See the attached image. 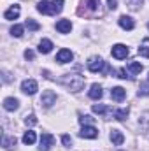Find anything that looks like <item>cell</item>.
Returning <instances> with one entry per match:
<instances>
[{"instance_id": "1", "label": "cell", "mask_w": 149, "mask_h": 151, "mask_svg": "<svg viewBox=\"0 0 149 151\" xmlns=\"http://www.w3.org/2000/svg\"><path fill=\"white\" fill-rule=\"evenodd\" d=\"M60 83L70 91H81L84 88V77L81 74H65L62 76Z\"/></svg>"}, {"instance_id": "2", "label": "cell", "mask_w": 149, "mask_h": 151, "mask_svg": "<svg viewBox=\"0 0 149 151\" xmlns=\"http://www.w3.org/2000/svg\"><path fill=\"white\" fill-rule=\"evenodd\" d=\"M104 69H105V62L100 58V56H91L90 60H88V70L90 72H104Z\"/></svg>"}, {"instance_id": "3", "label": "cell", "mask_w": 149, "mask_h": 151, "mask_svg": "<svg viewBox=\"0 0 149 151\" xmlns=\"http://www.w3.org/2000/svg\"><path fill=\"white\" fill-rule=\"evenodd\" d=\"M111 53L116 60H125V58L130 55V49H128L125 44H116V46H112Z\"/></svg>"}, {"instance_id": "4", "label": "cell", "mask_w": 149, "mask_h": 151, "mask_svg": "<svg viewBox=\"0 0 149 151\" xmlns=\"http://www.w3.org/2000/svg\"><path fill=\"white\" fill-rule=\"evenodd\" d=\"M37 90H39V84L35 79H25L21 83V91L27 93V95H35Z\"/></svg>"}, {"instance_id": "5", "label": "cell", "mask_w": 149, "mask_h": 151, "mask_svg": "<svg viewBox=\"0 0 149 151\" xmlns=\"http://www.w3.org/2000/svg\"><path fill=\"white\" fill-rule=\"evenodd\" d=\"M40 104L44 107H51L53 104H56V93L53 90H46L42 93V97H40Z\"/></svg>"}, {"instance_id": "6", "label": "cell", "mask_w": 149, "mask_h": 151, "mask_svg": "<svg viewBox=\"0 0 149 151\" xmlns=\"http://www.w3.org/2000/svg\"><path fill=\"white\" fill-rule=\"evenodd\" d=\"M79 135H81L82 139H97V137H98V130H97L93 125H82Z\"/></svg>"}, {"instance_id": "7", "label": "cell", "mask_w": 149, "mask_h": 151, "mask_svg": "<svg viewBox=\"0 0 149 151\" xmlns=\"http://www.w3.org/2000/svg\"><path fill=\"white\" fill-rule=\"evenodd\" d=\"M53 144H54V137H53L51 134L44 132V134L40 135V146H39V151H49Z\"/></svg>"}, {"instance_id": "8", "label": "cell", "mask_w": 149, "mask_h": 151, "mask_svg": "<svg viewBox=\"0 0 149 151\" xmlns=\"http://www.w3.org/2000/svg\"><path fill=\"white\" fill-rule=\"evenodd\" d=\"M37 11H39V12H42V14H49V16L58 14V12H56V9H54V4H51V2H47V0L39 2V4H37Z\"/></svg>"}, {"instance_id": "9", "label": "cell", "mask_w": 149, "mask_h": 151, "mask_svg": "<svg viewBox=\"0 0 149 151\" xmlns=\"http://www.w3.org/2000/svg\"><path fill=\"white\" fill-rule=\"evenodd\" d=\"M72 58H74V55H72V51L70 49H60L58 51V55H56V62L58 63H69V62H72Z\"/></svg>"}, {"instance_id": "10", "label": "cell", "mask_w": 149, "mask_h": 151, "mask_svg": "<svg viewBox=\"0 0 149 151\" xmlns=\"http://www.w3.org/2000/svg\"><path fill=\"white\" fill-rule=\"evenodd\" d=\"M111 97H112V100H116V102H123L125 97H126V90L121 88V86H116V88L111 90Z\"/></svg>"}, {"instance_id": "11", "label": "cell", "mask_w": 149, "mask_h": 151, "mask_svg": "<svg viewBox=\"0 0 149 151\" xmlns=\"http://www.w3.org/2000/svg\"><path fill=\"white\" fill-rule=\"evenodd\" d=\"M117 23H119V27L123 30H133V27H135V23H133V19L130 16H119Z\"/></svg>"}, {"instance_id": "12", "label": "cell", "mask_w": 149, "mask_h": 151, "mask_svg": "<svg viewBox=\"0 0 149 151\" xmlns=\"http://www.w3.org/2000/svg\"><path fill=\"white\" fill-rule=\"evenodd\" d=\"M56 30H58L60 34H69V32L72 30V23H70V19H60V21L56 23Z\"/></svg>"}, {"instance_id": "13", "label": "cell", "mask_w": 149, "mask_h": 151, "mask_svg": "<svg viewBox=\"0 0 149 151\" xmlns=\"http://www.w3.org/2000/svg\"><path fill=\"white\" fill-rule=\"evenodd\" d=\"M18 107H19V100H18V99L7 97V99L4 100V109H5V111H16Z\"/></svg>"}, {"instance_id": "14", "label": "cell", "mask_w": 149, "mask_h": 151, "mask_svg": "<svg viewBox=\"0 0 149 151\" xmlns=\"http://www.w3.org/2000/svg\"><path fill=\"white\" fill-rule=\"evenodd\" d=\"M19 12H21L19 5H12V7H9V9L4 12V18H5V19H18Z\"/></svg>"}, {"instance_id": "15", "label": "cell", "mask_w": 149, "mask_h": 151, "mask_svg": "<svg viewBox=\"0 0 149 151\" xmlns=\"http://www.w3.org/2000/svg\"><path fill=\"white\" fill-rule=\"evenodd\" d=\"M51 49H53V42L49 39H42L40 44H39V53L47 55V53H51Z\"/></svg>"}, {"instance_id": "16", "label": "cell", "mask_w": 149, "mask_h": 151, "mask_svg": "<svg viewBox=\"0 0 149 151\" xmlns=\"http://www.w3.org/2000/svg\"><path fill=\"white\" fill-rule=\"evenodd\" d=\"M111 141H112V144L121 146L125 142V135L121 134V130H111Z\"/></svg>"}, {"instance_id": "17", "label": "cell", "mask_w": 149, "mask_h": 151, "mask_svg": "<svg viewBox=\"0 0 149 151\" xmlns=\"http://www.w3.org/2000/svg\"><path fill=\"white\" fill-rule=\"evenodd\" d=\"M88 95H90V99L98 100V99L102 97V86H100V84H91V88H90Z\"/></svg>"}, {"instance_id": "18", "label": "cell", "mask_w": 149, "mask_h": 151, "mask_svg": "<svg viewBox=\"0 0 149 151\" xmlns=\"http://www.w3.org/2000/svg\"><path fill=\"white\" fill-rule=\"evenodd\" d=\"M2 146H4V150L5 151H12L14 150V146H16V137H7V135H4V139H2Z\"/></svg>"}, {"instance_id": "19", "label": "cell", "mask_w": 149, "mask_h": 151, "mask_svg": "<svg viewBox=\"0 0 149 151\" xmlns=\"http://www.w3.org/2000/svg\"><path fill=\"white\" fill-rule=\"evenodd\" d=\"M35 139H37V135H35V132H34V130H28V132H25V135H23V142H25L27 146L34 144V142H35Z\"/></svg>"}, {"instance_id": "20", "label": "cell", "mask_w": 149, "mask_h": 151, "mask_svg": "<svg viewBox=\"0 0 149 151\" xmlns=\"http://www.w3.org/2000/svg\"><path fill=\"white\" fill-rule=\"evenodd\" d=\"M128 69H130V72L133 76H137V74L142 72L144 67H142V63H139V62H130V63H128Z\"/></svg>"}, {"instance_id": "21", "label": "cell", "mask_w": 149, "mask_h": 151, "mask_svg": "<svg viewBox=\"0 0 149 151\" xmlns=\"http://www.w3.org/2000/svg\"><path fill=\"white\" fill-rule=\"evenodd\" d=\"M91 111H93L95 114H102V116H104V114L109 113V107H107V106H104V104H97V106H93V107H91Z\"/></svg>"}, {"instance_id": "22", "label": "cell", "mask_w": 149, "mask_h": 151, "mask_svg": "<svg viewBox=\"0 0 149 151\" xmlns=\"http://www.w3.org/2000/svg\"><path fill=\"white\" fill-rule=\"evenodd\" d=\"M114 118H116L117 121H125V119L128 118V109H116V111H114Z\"/></svg>"}, {"instance_id": "23", "label": "cell", "mask_w": 149, "mask_h": 151, "mask_svg": "<svg viewBox=\"0 0 149 151\" xmlns=\"http://www.w3.org/2000/svg\"><path fill=\"white\" fill-rule=\"evenodd\" d=\"M23 30H25L23 25H14V27L11 28V35H12V37H21V35H23Z\"/></svg>"}, {"instance_id": "24", "label": "cell", "mask_w": 149, "mask_h": 151, "mask_svg": "<svg viewBox=\"0 0 149 151\" xmlns=\"http://www.w3.org/2000/svg\"><path fill=\"white\" fill-rule=\"evenodd\" d=\"M25 25H27V28H28V30H32V32H37L39 28H40V25H39L37 21H34V19H32V18H28V19H27V23H25Z\"/></svg>"}, {"instance_id": "25", "label": "cell", "mask_w": 149, "mask_h": 151, "mask_svg": "<svg viewBox=\"0 0 149 151\" xmlns=\"http://www.w3.org/2000/svg\"><path fill=\"white\" fill-rule=\"evenodd\" d=\"M149 95V83H142L139 88V97H148Z\"/></svg>"}, {"instance_id": "26", "label": "cell", "mask_w": 149, "mask_h": 151, "mask_svg": "<svg viewBox=\"0 0 149 151\" xmlns=\"http://www.w3.org/2000/svg\"><path fill=\"white\" fill-rule=\"evenodd\" d=\"M79 123L81 125H91L93 123V118L91 116H86V114H81L79 116Z\"/></svg>"}, {"instance_id": "27", "label": "cell", "mask_w": 149, "mask_h": 151, "mask_svg": "<svg viewBox=\"0 0 149 151\" xmlns=\"http://www.w3.org/2000/svg\"><path fill=\"white\" fill-rule=\"evenodd\" d=\"M86 5H88V9H90V11H98L100 0H88V2H86Z\"/></svg>"}, {"instance_id": "28", "label": "cell", "mask_w": 149, "mask_h": 151, "mask_svg": "<svg viewBox=\"0 0 149 151\" xmlns=\"http://www.w3.org/2000/svg\"><path fill=\"white\" fill-rule=\"evenodd\" d=\"M25 123H27V125H30V127H35L39 121H37V118H35V114H28V116L25 118Z\"/></svg>"}, {"instance_id": "29", "label": "cell", "mask_w": 149, "mask_h": 151, "mask_svg": "<svg viewBox=\"0 0 149 151\" xmlns=\"http://www.w3.org/2000/svg\"><path fill=\"white\" fill-rule=\"evenodd\" d=\"M126 4H128L130 9H139L142 5V0H126Z\"/></svg>"}, {"instance_id": "30", "label": "cell", "mask_w": 149, "mask_h": 151, "mask_svg": "<svg viewBox=\"0 0 149 151\" xmlns=\"http://www.w3.org/2000/svg\"><path fill=\"white\" fill-rule=\"evenodd\" d=\"M139 55L144 56V58H149V46H140L139 47Z\"/></svg>"}, {"instance_id": "31", "label": "cell", "mask_w": 149, "mask_h": 151, "mask_svg": "<svg viewBox=\"0 0 149 151\" xmlns=\"http://www.w3.org/2000/svg\"><path fill=\"white\" fill-rule=\"evenodd\" d=\"M62 142H63V146H67V148H70V144H72V137L70 135H62Z\"/></svg>"}, {"instance_id": "32", "label": "cell", "mask_w": 149, "mask_h": 151, "mask_svg": "<svg viewBox=\"0 0 149 151\" xmlns=\"http://www.w3.org/2000/svg\"><path fill=\"white\" fill-rule=\"evenodd\" d=\"M114 74H117L119 79H126V77H128V74H126L125 69H117V70H114Z\"/></svg>"}, {"instance_id": "33", "label": "cell", "mask_w": 149, "mask_h": 151, "mask_svg": "<svg viewBox=\"0 0 149 151\" xmlns=\"http://www.w3.org/2000/svg\"><path fill=\"white\" fill-rule=\"evenodd\" d=\"M53 4H54V9H56V12H62V9H63V0H54Z\"/></svg>"}, {"instance_id": "34", "label": "cell", "mask_w": 149, "mask_h": 151, "mask_svg": "<svg viewBox=\"0 0 149 151\" xmlns=\"http://www.w3.org/2000/svg\"><path fill=\"white\" fill-rule=\"evenodd\" d=\"M107 7H109L111 11H114V9L117 7V0H107Z\"/></svg>"}, {"instance_id": "35", "label": "cell", "mask_w": 149, "mask_h": 151, "mask_svg": "<svg viewBox=\"0 0 149 151\" xmlns=\"http://www.w3.org/2000/svg\"><path fill=\"white\" fill-rule=\"evenodd\" d=\"M34 56H35V55H34V51H30V49H27V51H25V58H27V60H34Z\"/></svg>"}, {"instance_id": "36", "label": "cell", "mask_w": 149, "mask_h": 151, "mask_svg": "<svg viewBox=\"0 0 149 151\" xmlns=\"http://www.w3.org/2000/svg\"><path fill=\"white\" fill-rule=\"evenodd\" d=\"M148 28H149V23H148Z\"/></svg>"}]
</instances>
